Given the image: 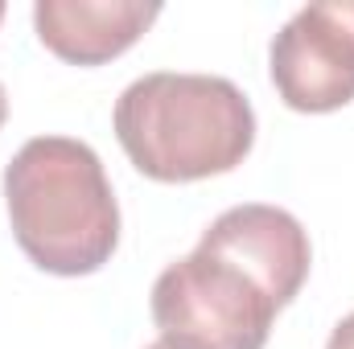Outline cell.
<instances>
[{"mask_svg":"<svg viewBox=\"0 0 354 349\" xmlns=\"http://www.w3.org/2000/svg\"><path fill=\"white\" fill-rule=\"evenodd\" d=\"M305 226L264 201L223 210L153 283L161 337L189 349H264L276 312L309 279Z\"/></svg>","mask_w":354,"mask_h":349,"instance_id":"6da1fadb","label":"cell"},{"mask_svg":"<svg viewBox=\"0 0 354 349\" xmlns=\"http://www.w3.org/2000/svg\"><path fill=\"white\" fill-rule=\"evenodd\" d=\"M17 247L50 275H91L115 255L120 206L99 152L71 136H33L4 165Z\"/></svg>","mask_w":354,"mask_h":349,"instance_id":"7a4b0ae2","label":"cell"},{"mask_svg":"<svg viewBox=\"0 0 354 349\" xmlns=\"http://www.w3.org/2000/svg\"><path fill=\"white\" fill-rule=\"evenodd\" d=\"M115 136L145 177L181 185L243 165L256 144V111L231 79L157 70L115 99Z\"/></svg>","mask_w":354,"mask_h":349,"instance_id":"3957f363","label":"cell"},{"mask_svg":"<svg viewBox=\"0 0 354 349\" xmlns=\"http://www.w3.org/2000/svg\"><path fill=\"white\" fill-rule=\"evenodd\" d=\"M268 62L284 107L305 115L346 107L354 99V0L305 4L272 37Z\"/></svg>","mask_w":354,"mask_h":349,"instance_id":"277c9868","label":"cell"},{"mask_svg":"<svg viewBox=\"0 0 354 349\" xmlns=\"http://www.w3.org/2000/svg\"><path fill=\"white\" fill-rule=\"evenodd\" d=\"M161 17L153 0H37L33 25L41 46L71 62V66H99L120 58L140 33Z\"/></svg>","mask_w":354,"mask_h":349,"instance_id":"5b68a950","label":"cell"},{"mask_svg":"<svg viewBox=\"0 0 354 349\" xmlns=\"http://www.w3.org/2000/svg\"><path fill=\"white\" fill-rule=\"evenodd\" d=\"M326 349H354V312H351V317H342V321L334 325L330 346H326Z\"/></svg>","mask_w":354,"mask_h":349,"instance_id":"8992f818","label":"cell"},{"mask_svg":"<svg viewBox=\"0 0 354 349\" xmlns=\"http://www.w3.org/2000/svg\"><path fill=\"white\" fill-rule=\"evenodd\" d=\"M149 349H189V346H177V341H169V337H157Z\"/></svg>","mask_w":354,"mask_h":349,"instance_id":"52a82bcc","label":"cell"},{"mask_svg":"<svg viewBox=\"0 0 354 349\" xmlns=\"http://www.w3.org/2000/svg\"><path fill=\"white\" fill-rule=\"evenodd\" d=\"M4 115H8V94H4V83H0V123H4Z\"/></svg>","mask_w":354,"mask_h":349,"instance_id":"ba28073f","label":"cell"},{"mask_svg":"<svg viewBox=\"0 0 354 349\" xmlns=\"http://www.w3.org/2000/svg\"><path fill=\"white\" fill-rule=\"evenodd\" d=\"M0 17H4V0H0Z\"/></svg>","mask_w":354,"mask_h":349,"instance_id":"9c48e42d","label":"cell"}]
</instances>
